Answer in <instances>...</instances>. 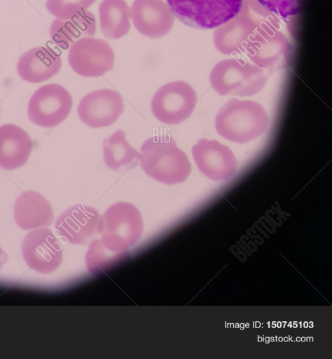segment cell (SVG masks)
Instances as JSON below:
<instances>
[{
    "mask_svg": "<svg viewBox=\"0 0 332 359\" xmlns=\"http://www.w3.org/2000/svg\"><path fill=\"white\" fill-rule=\"evenodd\" d=\"M286 321H283V322H282V327H285V325H286Z\"/></svg>",
    "mask_w": 332,
    "mask_h": 359,
    "instance_id": "35",
    "label": "cell"
},
{
    "mask_svg": "<svg viewBox=\"0 0 332 359\" xmlns=\"http://www.w3.org/2000/svg\"><path fill=\"white\" fill-rule=\"evenodd\" d=\"M143 229V219L138 208L121 201L111 205L100 215L97 233L106 248L123 252L139 241Z\"/></svg>",
    "mask_w": 332,
    "mask_h": 359,
    "instance_id": "3",
    "label": "cell"
},
{
    "mask_svg": "<svg viewBox=\"0 0 332 359\" xmlns=\"http://www.w3.org/2000/svg\"><path fill=\"white\" fill-rule=\"evenodd\" d=\"M33 147L29 135L15 124L0 126V168L13 170L24 165Z\"/></svg>",
    "mask_w": 332,
    "mask_h": 359,
    "instance_id": "16",
    "label": "cell"
},
{
    "mask_svg": "<svg viewBox=\"0 0 332 359\" xmlns=\"http://www.w3.org/2000/svg\"><path fill=\"white\" fill-rule=\"evenodd\" d=\"M209 81L220 95L245 97L259 93L265 86L267 77L255 67L225 62L214 67Z\"/></svg>",
    "mask_w": 332,
    "mask_h": 359,
    "instance_id": "7",
    "label": "cell"
},
{
    "mask_svg": "<svg viewBox=\"0 0 332 359\" xmlns=\"http://www.w3.org/2000/svg\"><path fill=\"white\" fill-rule=\"evenodd\" d=\"M264 340L266 344H268L270 342V337H266Z\"/></svg>",
    "mask_w": 332,
    "mask_h": 359,
    "instance_id": "28",
    "label": "cell"
},
{
    "mask_svg": "<svg viewBox=\"0 0 332 359\" xmlns=\"http://www.w3.org/2000/svg\"><path fill=\"white\" fill-rule=\"evenodd\" d=\"M276 326H277L278 328L282 327V322L278 321V322L276 323Z\"/></svg>",
    "mask_w": 332,
    "mask_h": 359,
    "instance_id": "25",
    "label": "cell"
},
{
    "mask_svg": "<svg viewBox=\"0 0 332 359\" xmlns=\"http://www.w3.org/2000/svg\"><path fill=\"white\" fill-rule=\"evenodd\" d=\"M257 340H258V341L261 342L263 340V337L258 336Z\"/></svg>",
    "mask_w": 332,
    "mask_h": 359,
    "instance_id": "32",
    "label": "cell"
},
{
    "mask_svg": "<svg viewBox=\"0 0 332 359\" xmlns=\"http://www.w3.org/2000/svg\"><path fill=\"white\" fill-rule=\"evenodd\" d=\"M102 149L104 163L113 170L136 165L140 156V153L130 144L125 133L120 129L103 140Z\"/></svg>",
    "mask_w": 332,
    "mask_h": 359,
    "instance_id": "19",
    "label": "cell"
},
{
    "mask_svg": "<svg viewBox=\"0 0 332 359\" xmlns=\"http://www.w3.org/2000/svg\"><path fill=\"white\" fill-rule=\"evenodd\" d=\"M310 341H311V342L313 341V337H310Z\"/></svg>",
    "mask_w": 332,
    "mask_h": 359,
    "instance_id": "41",
    "label": "cell"
},
{
    "mask_svg": "<svg viewBox=\"0 0 332 359\" xmlns=\"http://www.w3.org/2000/svg\"><path fill=\"white\" fill-rule=\"evenodd\" d=\"M191 152L199 170L214 182H226L235 175L237 162L232 150L216 140L200 139Z\"/></svg>",
    "mask_w": 332,
    "mask_h": 359,
    "instance_id": "10",
    "label": "cell"
},
{
    "mask_svg": "<svg viewBox=\"0 0 332 359\" xmlns=\"http://www.w3.org/2000/svg\"><path fill=\"white\" fill-rule=\"evenodd\" d=\"M124 110V102L114 90L102 88L86 94L78 105L80 120L92 128L108 127L115 123Z\"/></svg>",
    "mask_w": 332,
    "mask_h": 359,
    "instance_id": "11",
    "label": "cell"
},
{
    "mask_svg": "<svg viewBox=\"0 0 332 359\" xmlns=\"http://www.w3.org/2000/svg\"><path fill=\"white\" fill-rule=\"evenodd\" d=\"M230 327H234V324L233 323H230Z\"/></svg>",
    "mask_w": 332,
    "mask_h": 359,
    "instance_id": "44",
    "label": "cell"
},
{
    "mask_svg": "<svg viewBox=\"0 0 332 359\" xmlns=\"http://www.w3.org/2000/svg\"><path fill=\"white\" fill-rule=\"evenodd\" d=\"M21 252L27 266L42 274L52 273L62 262V245L53 231L46 227L29 232L23 239Z\"/></svg>",
    "mask_w": 332,
    "mask_h": 359,
    "instance_id": "9",
    "label": "cell"
},
{
    "mask_svg": "<svg viewBox=\"0 0 332 359\" xmlns=\"http://www.w3.org/2000/svg\"><path fill=\"white\" fill-rule=\"evenodd\" d=\"M239 327L241 330H243L244 328V323L239 324Z\"/></svg>",
    "mask_w": 332,
    "mask_h": 359,
    "instance_id": "29",
    "label": "cell"
},
{
    "mask_svg": "<svg viewBox=\"0 0 332 359\" xmlns=\"http://www.w3.org/2000/svg\"><path fill=\"white\" fill-rule=\"evenodd\" d=\"M292 327L293 328H296L298 327V323L296 321H294L293 323Z\"/></svg>",
    "mask_w": 332,
    "mask_h": 359,
    "instance_id": "27",
    "label": "cell"
},
{
    "mask_svg": "<svg viewBox=\"0 0 332 359\" xmlns=\"http://www.w3.org/2000/svg\"><path fill=\"white\" fill-rule=\"evenodd\" d=\"M275 341V337H270V341Z\"/></svg>",
    "mask_w": 332,
    "mask_h": 359,
    "instance_id": "37",
    "label": "cell"
},
{
    "mask_svg": "<svg viewBox=\"0 0 332 359\" xmlns=\"http://www.w3.org/2000/svg\"><path fill=\"white\" fill-rule=\"evenodd\" d=\"M308 327H309L310 328H312V327H314V323H313V322H312V321L309 322V323H308Z\"/></svg>",
    "mask_w": 332,
    "mask_h": 359,
    "instance_id": "26",
    "label": "cell"
},
{
    "mask_svg": "<svg viewBox=\"0 0 332 359\" xmlns=\"http://www.w3.org/2000/svg\"><path fill=\"white\" fill-rule=\"evenodd\" d=\"M283 341H284L285 342H287L289 341V337H284Z\"/></svg>",
    "mask_w": 332,
    "mask_h": 359,
    "instance_id": "34",
    "label": "cell"
},
{
    "mask_svg": "<svg viewBox=\"0 0 332 359\" xmlns=\"http://www.w3.org/2000/svg\"><path fill=\"white\" fill-rule=\"evenodd\" d=\"M303 327H304L305 328H307V327H308V323H307V321H305V322L303 323Z\"/></svg>",
    "mask_w": 332,
    "mask_h": 359,
    "instance_id": "30",
    "label": "cell"
},
{
    "mask_svg": "<svg viewBox=\"0 0 332 359\" xmlns=\"http://www.w3.org/2000/svg\"><path fill=\"white\" fill-rule=\"evenodd\" d=\"M300 341L303 342L305 341V337H301Z\"/></svg>",
    "mask_w": 332,
    "mask_h": 359,
    "instance_id": "38",
    "label": "cell"
},
{
    "mask_svg": "<svg viewBox=\"0 0 332 359\" xmlns=\"http://www.w3.org/2000/svg\"><path fill=\"white\" fill-rule=\"evenodd\" d=\"M129 256L127 250L113 252L108 249L100 238L92 241L86 252V267L92 274H99L121 263Z\"/></svg>",
    "mask_w": 332,
    "mask_h": 359,
    "instance_id": "20",
    "label": "cell"
},
{
    "mask_svg": "<svg viewBox=\"0 0 332 359\" xmlns=\"http://www.w3.org/2000/svg\"><path fill=\"white\" fill-rule=\"evenodd\" d=\"M277 341H279V342H282L283 341V337H279L277 338Z\"/></svg>",
    "mask_w": 332,
    "mask_h": 359,
    "instance_id": "33",
    "label": "cell"
},
{
    "mask_svg": "<svg viewBox=\"0 0 332 359\" xmlns=\"http://www.w3.org/2000/svg\"><path fill=\"white\" fill-rule=\"evenodd\" d=\"M296 340V341H300V337H297Z\"/></svg>",
    "mask_w": 332,
    "mask_h": 359,
    "instance_id": "40",
    "label": "cell"
},
{
    "mask_svg": "<svg viewBox=\"0 0 332 359\" xmlns=\"http://www.w3.org/2000/svg\"><path fill=\"white\" fill-rule=\"evenodd\" d=\"M299 326H300V327H302V323L301 322L299 323Z\"/></svg>",
    "mask_w": 332,
    "mask_h": 359,
    "instance_id": "45",
    "label": "cell"
},
{
    "mask_svg": "<svg viewBox=\"0 0 332 359\" xmlns=\"http://www.w3.org/2000/svg\"><path fill=\"white\" fill-rule=\"evenodd\" d=\"M113 50L106 41L83 37L73 43L68 54L69 64L78 75L97 77L113 68Z\"/></svg>",
    "mask_w": 332,
    "mask_h": 359,
    "instance_id": "8",
    "label": "cell"
},
{
    "mask_svg": "<svg viewBox=\"0 0 332 359\" xmlns=\"http://www.w3.org/2000/svg\"><path fill=\"white\" fill-rule=\"evenodd\" d=\"M61 67L62 60L57 53L49 47L38 46L20 56L17 72L22 80L38 83L56 75Z\"/></svg>",
    "mask_w": 332,
    "mask_h": 359,
    "instance_id": "14",
    "label": "cell"
},
{
    "mask_svg": "<svg viewBox=\"0 0 332 359\" xmlns=\"http://www.w3.org/2000/svg\"><path fill=\"white\" fill-rule=\"evenodd\" d=\"M288 326H289V327H292V325H291V322L288 324Z\"/></svg>",
    "mask_w": 332,
    "mask_h": 359,
    "instance_id": "43",
    "label": "cell"
},
{
    "mask_svg": "<svg viewBox=\"0 0 332 359\" xmlns=\"http://www.w3.org/2000/svg\"><path fill=\"white\" fill-rule=\"evenodd\" d=\"M272 328H275L277 326H276V323L275 321H272V326H271Z\"/></svg>",
    "mask_w": 332,
    "mask_h": 359,
    "instance_id": "31",
    "label": "cell"
},
{
    "mask_svg": "<svg viewBox=\"0 0 332 359\" xmlns=\"http://www.w3.org/2000/svg\"><path fill=\"white\" fill-rule=\"evenodd\" d=\"M172 15L185 25L212 29L237 17L243 0H166Z\"/></svg>",
    "mask_w": 332,
    "mask_h": 359,
    "instance_id": "4",
    "label": "cell"
},
{
    "mask_svg": "<svg viewBox=\"0 0 332 359\" xmlns=\"http://www.w3.org/2000/svg\"><path fill=\"white\" fill-rule=\"evenodd\" d=\"M99 218L100 215L95 208L76 204L57 218L55 229L66 243L83 245L97 233Z\"/></svg>",
    "mask_w": 332,
    "mask_h": 359,
    "instance_id": "12",
    "label": "cell"
},
{
    "mask_svg": "<svg viewBox=\"0 0 332 359\" xmlns=\"http://www.w3.org/2000/svg\"><path fill=\"white\" fill-rule=\"evenodd\" d=\"M95 31V17L85 11L69 20L55 19L50 27V36L57 46L66 49L80 38L92 37Z\"/></svg>",
    "mask_w": 332,
    "mask_h": 359,
    "instance_id": "17",
    "label": "cell"
},
{
    "mask_svg": "<svg viewBox=\"0 0 332 359\" xmlns=\"http://www.w3.org/2000/svg\"><path fill=\"white\" fill-rule=\"evenodd\" d=\"M139 161L148 177L167 185L185 182L191 172L187 155L169 135L146 140L141 145Z\"/></svg>",
    "mask_w": 332,
    "mask_h": 359,
    "instance_id": "1",
    "label": "cell"
},
{
    "mask_svg": "<svg viewBox=\"0 0 332 359\" xmlns=\"http://www.w3.org/2000/svg\"><path fill=\"white\" fill-rule=\"evenodd\" d=\"M268 11L283 19L296 16L301 9L302 0H257Z\"/></svg>",
    "mask_w": 332,
    "mask_h": 359,
    "instance_id": "22",
    "label": "cell"
},
{
    "mask_svg": "<svg viewBox=\"0 0 332 359\" xmlns=\"http://www.w3.org/2000/svg\"><path fill=\"white\" fill-rule=\"evenodd\" d=\"M130 15L136 29L151 39H160L168 34L174 16L162 0H134Z\"/></svg>",
    "mask_w": 332,
    "mask_h": 359,
    "instance_id": "13",
    "label": "cell"
},
{
    "mask_svg": "<svg viewBox=\"0 0 332 359\" xmlns=\"http://www.w3.org/2000/svg\"><path fill=\"white\" fill-rule=\"evenodd\" d=\"M261 324L259 321H256L254 323V327L259 328L261 327Z\"/></svg>",
    "mask_w": 332,
    "mask_h": 359,
    "instance_id": "24",
    "label": "cell"
},
{
    "mask_svg": "<svg viewBox=\"0 0 332 359\" xmlns=\"http://www.w3.org/2000/svg\"><path fill=\"white\" fill-rule=\"evenodd\" d=\"M305 341H310V337H307V338H305Z\"/></svg>",
    "mask_w": 332,
    "mask_h": 359,
    "instance_id": "42",
    "label": "cell"
},
{
    "mask_svg": "<svg viewBox=\"0 0 332 359\" xmlns=\"http://www.w3.org/2000/svg\"><path fill=\"white\" fill-rule=\"evenodd\" d=\"M17 225L23 230H32L50 226L54 219L48 201L35 191H25L17 198L13 208Z\"/></svg>",
    "mask_w": 332,
    "mask_h": 359,
    "instance_id": "15",
    "label": "cell"
},
{
    "mask_svg": "<svg viewBox=\"0 0 332 359\" xmlns=\"http://www.w3.org/2000/svg\"><path fill=\"white\" fill-rule=\"evenodd\" d=\"M269 117L258 102L253 100H228L215 117V128L222 137L245 144L261 135L267 129Z\"/></svg>",
    "mask_w": 332,
    "mask_h": 359,
    "instance_id": "2",
    "label": "cell"
},
{
    "mask_svg": "<svg viewBox=\"0 0 332 359\" xmlns=\"http://www.w3.org/2000/svg\"><path fill=\"white\" fill-rule=\"evenodd\" d=\"M8 259V256L6 253L1 249L0 247V270L6 262Z\"/></svg>",
    "mask_w": 332,
    "mask_h": 359,
    "instance_id": "23",
    "label": "cell"
},
{
    "mask_svg": "<svg viewBox=\"0 0 332 359\" xmlns=\"http://www.w3.org/2000/svg\"><path fill=\"white\" fill-rule=\"evenodd\" d=\"M234 327L235 328H239V323L234 324Z\"/></svg>",
    "mask_w": 332,
    "mask_h": 359,
    "instance_id": "36",
    "label": "cell"
},
{
    "mask_svg": "<svg viewBox=\"0 0 332 359\" xmlns=\"http://www.w3.org/2000/svg\"><path fill=\"white\" fill-rule=\"evenodd\" d=\"M197 104V94L193 88L183 81L167 83L154 93L151 109L160 122L179 124L188 119Z\"/></svg>",
    "mask_w": 332,
    "mask_h": 359,
    "instance_id": "5",
    "label": "cell"
},
{
    "mask_svg": "<svg viewBox=\"0 0 332 359\" xmlns=\"http://www.w3.org/2000/svg\"><path fill=\"white\" fill-rule=\"evenodd\" d=\"M96 0H46L50 13L58 19L69 20L87 11Z\"/></svg>",
    "mask_w": 332,
    "mask_h": 359,
    "instance_id": "21",
    "label": "cell"
},
{
    "mask_svg": "<svg viewBox=\"0 0 332 359\" xmlns=\"http://www.w3.org/2000/svg\"><path fill=\"white\" fill-rule=\"evenodd\" d=\"M72 97L62 86L49 83L39 88L27 107L29 120L36 126L50 128L64 121L72 107Z\"/></svg>",
    "mask_w": 332,
    "mask_h": 359,
    "instance_id": "6",
    "label": "cell"
},
{
    "mask_svg": "<svg viewBox=\"0 0 332 359\" xmlns=\"http://www.w3.org/2000/svg\"><path fill=\"white\" fill-rule=\"evenodd\" d=\"M100 28L109 39H118L130 29V8L125 0H102L99 6Z\"/></svg>",
    "mask_w": 332,
    "mask_h": 359,
    "instance_id": "18",
    "label": "cell"
},
{
    "mask_svg": "<svg viewBox=\"0 0 332 359\" xmlns=\"http://www.w3.org/2000/svg\"><path fill=\"white\" fill-rule=\"evenodd\" d=\"M244 327L249 328V324L248 323L244 324Z\"/></svg>",
    "mask_w": 332,
    "mask_h": 359,
    "instance_id": "39",
    "label": "cell"
}]
</instances>
